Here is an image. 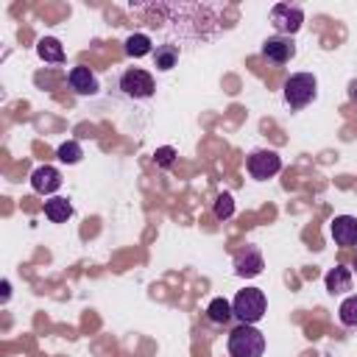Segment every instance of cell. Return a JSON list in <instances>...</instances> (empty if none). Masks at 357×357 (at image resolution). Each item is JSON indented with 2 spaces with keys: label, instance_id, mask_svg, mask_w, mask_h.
<instances>
[{
  "label": "cell",
  "instance_id": "obj_1",
  "mask_svg": "<svg viewBox=\"0 0 357 357\" xmlns=\"http://www.w3.org/2000/svg\"><path fill=\"white\" fill-rule=\"evenodd\" d=\"M265 335L254 324H240L229 332V354L231 357H262Z\"/></svg>",
  "mask_w": 357,
  "mask_h": 357
},
{
  "label": "cell",
  "instance_id": "obj_2",
  "mask_svg": "<svg viewBox=\"0 0 357 357\" xmlns=\"http://www.w3.org/2000/svg\"><path fill=\"white\" fill-rule=\"evenodd\" d=\"M265 307H268V301L259 287H245L231 301V312L240 318V324H257L265 315Z\"/></svg>",
  "mask_w": 357,
  "mask_h": 357
},
{
  "label": "cell",
  "instance_id": "obj_3",
  "mask_svg": "<svg viewBox=\"0 0 357 357\" xmlns=\"http://www.w3.org/2000/svg\"><path fill=\"white\" fill-rule=\"evenodd\" d=\"M315 92H318V81L310 73H296L284 81V103L290 109H304L307 103L315 100Z\"/></svg>",
  "mask_w": 357,
  "mask_h": 357
},
{
  "label": "cell",
  "instance_id": "obj_4",
  "mask_svg": "<svg viewBox=\"0 0 357 357\" xmlns=\"http://www.w3.org/2000/svg\"><path fill=\"white\" fill-rule=\"evenodd\" d=\"M120 89H123V95L139 100V98H151L156 86H153V75H151V73H145V70H139V67H131V70L123 73Z\"/></svg>",
  "mask_w": 357,
  "mask_h": 357
},
{
  "label": "cell",
  "instance_id": "obj_5",
  "mask_svg": "<svg viewBox=\"0 0 357 357\" xmlns=\"http://www.w3.org/2000/svg\"><path fill=\"white\" fill-rule=\"evenodd\" d=\"M271 22H273L276 31H282L284 36H290V33H296V31L301 28L304 11H301V6H296V3H276V6L271 8Z\"/></svg>",
  "mask_w": 357,
  "mask_h": 357
},
{
  "label": "cell",
  "instance_id": "obj_6",
  "mask_svg": "<svg viewBox=\"0 0 357 357\" xmlns=\"http://www.w3.org/2000/svg\"><path fill=\"white\" fill-rule=\"evenodd\" d=\"M282 170V159L276 151H254L248 156V173L254 178H271Z\"/></svg>",
  "mask_w": 357,
  "mask_h": 357
},
{
  "label": "cell",
  "instance_id": "obj_7",
  "mask_svg": "<svg viewBox=\"0 0 357 357\" xmlns=\"http://www.w3.org/2000/svg\"><path fill=\"white\" fill-rule=\"evenodd\" d=\"M262 268H265V259H262V251L257 245H245L243 251L234 254V273L237 276L248 279V276L262 273Z\"/></svg>",
  "mask_w": 357,
  "mask_h": 357
},
{
  "label": "cell",
  "instance_id": "obj_8",
  "mask_svg": "<svg viewBox=\"0 0 357 357\" xmlns=\"http://www.w3.org/2000/svg\"><path fill=\"white\" fill-rule=\"evenodd\" d=\"M262 56L273 64H284L296 56V45H293L290 36H268L262 42Z\"/></svg>",
  "mask_w": 357,
  "mask_h": 357
},
{
  "label": "cell",
  "instance_id": "obj_9",
  "mask_svg": "<svg viewBox=\"0 0 357 357\" xmlns=\"http://www.w3.org/2000/svg\"><path fill=\"white\" fill-rule=\"evenodd\" d=\"M31 187L39 195H50V192H56L61 187V173L56 167H50V165H42V167H36L31 173Z\"/></svg>",
  "mask_w": 357,
  "mask_h": 357
},
{
  "label": "cell",
  "instance_id": "obj_10",
  "mask_svg": "<svg viewBox=\"0 0 357 357\" xmlns=\"http://www.w3.org/2000/svg\"><path fill=\"white\" fill-rule=\"evenodd\" d=\"M332 231V240L337 245H357V218L351 215H337L329 226Z\"/></svg>",
  "mask_w": 357,
  "mask_h": 357
},
{
  "label": "cell",
  "instance_id": "obj_11",
  "mask_svg": "<svg viewBox=\"0 0 357 357\" xmlns=\"http://www.w3.org/2000/svg\"><path fill=\"white\" fill-rule=\"evenodd\" d=\"M67 81H70V86H73L78 95H95V92H98V78H95V73H92L89 67H84V64L73 67L70 75H67Z\"/></svg>",
  "mask_w": 357,
  "mask_h": 357
},
{
  "label": "cell",
  "instance_id": "obj_12",
  "mask_svg": "<svg viewBox=\"0 0 357 357\" xmlns=\"http://www.w3.org/2000/svg\"><path fill=\"white\" fill-rule=\"evenodd\" d=\"M324 284H326V290H329L332 296L346 293V290H351V271H349V268H343V265H337V268L326 271Z\"/></svg>",
  "mask_w": 357,
  "mask_h": 357
},
{
  "label": "cell",
  "instance_id": "obj_13",
  "mask_svg": "<svg viewBox=\"0 0 357 357\" xmlns=\"http://www.w3.org/2000/svg\"><path fill=\"white\" fill-rule=\"evenodd\" d=\"M70 215H73V204L67 198H50V201H45V218L50 223H64Z\"/></svg>",
  "mask_w": 357,
  "mask_h": 357
},
{
  "label": "cell",
  "instance_id": "obj_14",
  "mask_svg": "<svg viewBox=\"0 0 357 357\" xmlns=\"http://www.w3.org/2000/svg\"><path fill=\"white\" fill-rule=\"evenodd\" d=\"M36 53L45 59V61H64V47H61V42L59 39H53V36H45V39H39V45H36Z\"/></svg>",
  "mask_w": 357,
  "mask_h": 357
},
{
  "label": "cell",
  "instance_id": "obj_15",
  "mask_svg": "<svg viewBox=\"0 0 357 357\" xmlns=\"http://www.w3.org/2000/svg\"><path fill=\"white\" fill-rule=\"evenodd\" d=\"M151 50H153V45H151V36H145V33H131V36L126 39V53L134 56V59H142V56H148Z\"/></svg>",
  "mask_w": 357,
  "mask_h": 357
},
{
  "label": "cell",
  "instance_id": "obj_16",
  "mask_svg": "<svg viewBox=\"0 0 357 357\" xmlns=\"http://www.w3.org/2000/svg\"><path fill=\"white\" fill-rule=\"evenodd\" d=\"M153 61H156V70H173L178 61V47L176 45H159L153 53Z\"/></svg>",
  "mask_w": 357,
  "mask_h": 357
},
{
  "label": "cell",
  "instance_id": "obj_17",
  "mask_svg": "<svg viewBox=\"0 0 357 357\" xmlns=\"http://www.w3.org/2000/svg\"><path fill=\"white\" fill-rule=\"evenodd\" d=\"M206 315H209L212 324H226L234 312H231V304H229L226 298H212L209 307H206Z\"/></svg>",
  "mask_w": 357,
  "mask_h": 357
},
{
  "label": "cell",
  "instance_id": "obj_18",
  "mask_svg": "<svg viewBox=\"0 0 357 357\" xmlns=\"http://www.w3.org/2000/svg\"><path fill=\"white\" fill-rule=\"evenodd\" d=\"M340 324L346 326H357V296H349L343 304H340Z\"/></svg>",
  "mask_w": 357,
  "mask_h": 357
},
{
  "label": "cell",
  "instance_id": "obj_19",
  "mask_svg": "<svg viewBox=\"0 0 357 357\" xmlns=\"http://www.w3.org/2000/svg\"><path fill=\"white\" fill-rule=\"evenodd\" d=\"M81 156H84V151H81L78 142H64V145H59V159H61V162L75 165V162H81Z\"/></svg>",
  "mask_w": 357,
  "mask_h": 357
},
{
  "label": "cell",
  "instance_id": "obj_20",
  "mask_svg": "<svg viewBox=\"0 0 357 357\" xmlns=\"http://www.w3.org/2000/svg\"><path fill=\"white\" fill-rule=\"evenodd\" d=\"M231 215H234V198H231L229 192H220L218 201H215V218L226 220V218H231Z\"/></svg>",
  "mask_w": 357,
  "mask_h": 357
},
{
  "label": "cell",
  "instance_id": "obj_21",
  "mask_svg": "<svg viewBox=\"0 0 357 357\" xmlns=\"http://www.w3.org/2000/svg\"><path fill=\"white\" fill-rule=\"evenodd\" d=\"M153 159H156V165H159V167H170V165H173V159H176V151H173L170 145H165V148H156Z\"/></svg>",
  "mask_w": 357,
  "mask_h": 357
},
{
  "label": "cell",
  "instance_id": "obj_22",
  "mask_svg": "<svg viewBox=\"0 0 357 357\" xmlns=\"http://www.w3.org/2000/svg\"><path fill=\"white\" fill-rule=\"evenodd\" d=\"M0 290H3V301H8V296H11V284H8V282H3V284H0Z\"/></svg>",
  "mask_w": 357,
  "mask_h": 357
},
{
  "label": "cell",
  "instance_id": "obj_23",
  "mask_svg": "<svg viewBox=\"0 0 357 357\" xmlns=\"http://www.w3.org/2000/svg\"><path fill=\"white\" fill-rule=\"evenodd\" d=\"M349 95H351V100H357V81L349 84Z\"/></svg>",
  "mask_w": 357,
  "mask_h": 357
},
{
  "label": "cell",
  "instance_id": "obj_24",
  "mask_svg": "<svg viewBox=\"0 0 357 357\" xmlns=\"http://www.w3.org/2000/svg\"><path fill=\"white\" fill-rule=\"evenodd\" d=\"M354 273H357V257H354Z\"/></svg>",
  "mask_w": 357,
  "mask_h": 357
}]
</instances>
